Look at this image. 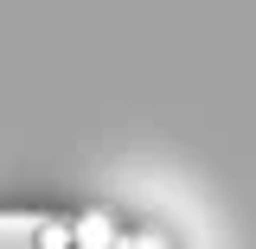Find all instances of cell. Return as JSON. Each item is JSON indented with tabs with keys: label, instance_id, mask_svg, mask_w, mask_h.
I'll use <instances>...</instances> for the list:
<instances>
[{
	"label": "cell",
	"instance_id": "1",
	"mask_svg": "<svg viewBox=\"0 0 256 249\" xmlns=\"http://www.w3.org/2000/svg\"><path fill=\"white\" fill-rule=\"evenodd\" d=\"M70 243L77 249H122V230L102 211H84V218H70Z\"/></svg>",
	"mask_w": 256,
	"mask_h": 249
},
{
	"label": "cell",
	"instance_id": "2",
	"mask_svg": "<svg viewBox=\"0 0 256 249\" xmlns=\"http://www.w3.org/2000/svg\"><path fill=\"white\" fill-rule=\"evenodd\" d=\"M32 249H77V243H70V224H58V218L32 224Z\"/></svg>",
	"mask_w": 256,
	"mask_h": 249
}]
</instances>
